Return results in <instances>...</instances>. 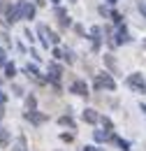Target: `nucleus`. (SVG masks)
I'll list each match as a JSON object with an SVG mask.
<instances>
[{"instance_id": "obj_1", "label": "nucleus", "mask_w": 146, "mask_h": 151, "mask_svg": "<svg viewBox=\"0 0 146 151\" xmlns=\"http://www.w3.org/2000/svg\"><path fill=\"white\" fill-rule=\"evenodd\" d=\"M95 88H109V91H114V88H116V81H114L109 75H97Z\"/></svg>"}, {"instance_id": "obj_2", "label": "nucleus", "mask_w": 146, "mask_h": 151, "mask_svg": "<svg viewBox=\"0 0 146 151\" xmlns=\"http://www.w3.org/2000/svg\"><path fill=\"white\" fill-rule=\"evenodd\" d=\"M128 86L135 88L137 93H144L146 91V84H144V79H142V75H130L128 77Z\"/></svg>"}, {"instance_id": "obj_3", "label": "nucleus", "mask_w": 146, "mask_h": 151, "mask_svg": "<svg viewBox=\"0 0 146 151\" xmlns=\"http://www.w3.org/2000/svg\"><path fill=\"white\" fill-rule=\"evenodd\" d=\"M21 12H23V7H21V2H19L16 7H7V21H9V23H12V21H16Z\"/></svg>"}, {"instance_id": "obj_4", "label": "nucleus", "mask_w": 146, "mask_h": 151, "mask_svg": "<svg viewBox=\"0 0 146 151\" xmlns=\"http://www.w3.org/2000/svg\"><path fill=\"white\" fill-rule=\"evenodd\" d=\"M70 91H72V93H77V95H86V93H88V86H86L84 81H74Z\"/></svg>"}, {"instance_id": "obj_5", "label": "nucleus", "mask_w": 146, "mask_h": 151, "mask_svg": "<svg viewBox=\"0 0 146 151\" xmlns=\"http://www.w3.org/2000/svg\"><path fill=\"white\" fill-rule=\"evenodd\" d=\"M21 7H23V19H33L35 17V7L30 2H21Z\"/></svg>"}, {"instance_id": "obj_6", "label": "nucleus", "mask_w": 146, "mask_h": 151, "mask_svg": "<svg viewBox=\"0 0 146 151\" xmlns=\"http://www.w3.org/2000/svg\"><path fill=\"white\" fill-rule=\"evenodd\" d=\"M49 72H51V79H54V81H58V79H60V75H63V68H60V65H49Z\"/></svg>"}, {"instance_id": "obj_7", "label": "nucleus", "mask_w": 146, "mask_h": 151, "mask_svg": "<svg viewBox=\"0 0 146 151\" xmlns=\"http://www.w3.org/2000/svg\"><path fill=\"white\" fill-rule=\"evenodd\" d=\"M97 119H100V116H97L95 109H86V112H84V121H86V123H95Z\"/></svg>"}, {"instance_id": "obj_8", "label": "nucleus", "mask_w": 146, "mask_h": 151, "mask_svg": "<svg viewBox=\"0 0 146 151\" xmlns=\"http://www.w3.org/2000/svg\"><path fill=\"white\" fill-rule=\"evenodd\" d=\"M26 119H28V121H35V123H42V121H44V114H35L30 109V112L26 114Z\"/></svg>"}, {"instance_id": "obj_9", "label": "nucleus", "mask_w": 146, "mask_h": 151, "mask_svg": "<svg viewBox=\"0 0 146 151\" xmlns=\"http://www.w3.org/2000/svg\"><path fill=\"white\" fill-rule=\"evenodd\" d=\"M128 33H125V28H121L118 30V35H116V44H123V42H128Z\"/></svg>"}, {"instance_id": "obj_10", "label": "nucleus", "mask_w": 146, "mask_h": 151, "mask_svg": "<svg viewBox=\"0 0 146 151\" xmlns=\"http://www.w3.org/2000/svg\"><path fill=\"white\" fill-rule=\"evenodd\" d=\"M0 144H2V147H7V144H9V135H7L5 128H0Z\"/></svg>"}, {"instance_id": "obj_11", "label": "nucleus", "mask_w": 146, "mask_h": 151, "mask_svg": "<svg viewBox=\"0 0 146 151\" xmlns=\"http://www.w3.org/2000/svg\"><path fill=\"white\" fill-rule=\"evenodd\" d=\"M26 72H28L30 77H35V79H39V72H37L35 65H28V68H26Z\"/></svg>"}, {"instance_id": "obj_12", "label": "nucleus", "mask_w": 146, "mask_h": 151, "mask_svg": "<svg viewBox=\"0 0 146 151\" xmlns=\"http://www.w3.org/2000/svg\"><path fill=\"white\" fill-rule=\"evenodd\" d=\"M107 137H109V132H107V130H104V132H102V130H97V132H95V139H97V142H104Z\"/></svg>"}, {"instance_id": "obj_13", "label": "nucleus", "mask_w": 146, "mask_h": 151, "mask_svg": "<svg viewBox=\"0 0 146 151\" xmlns=\"http://www.w3.org/2000/svg\"><path fill=\"white\" fill-rule=\"evenodd\" d=\"M60 126H70V128H72V126H74V121L70 119V116H60Z\"/></svg>"}, {"instance_id": "obj_14", "label": "nucleus", "mask_w": 146, "mask_h": 151, "mask_svg": "<svg viewBox=\"0 0 146 151\" xmlns=\"http://www.w3.org/2000/svg\"><path fill=\"white\" fill-rule=\"evenodd\" d=\"M104 63L109 65L111 70H116V60H114V58H111V56H104Z\"/></svg>"}, {"instance_id": "obj_15", "label": "nucleus", "mask_w": 146, "mask_h": 151, "mask_svg": "<svg viewBox=\"0 0 146 151\" xmlns=\"http://www.w3.org/2000/svg\"><path fill=\"white\" fill-rule=\"evenodd\" d=\"M5 72H7V77H14V75H16V68H14V65H7Z\"/></svg>"}, {"instance_id": "obj_16", "label": "nucleus", "mask_w": 146, "mask_h": 151, "mask_svg": "<svg viewBox=\"0 0 146 151\" xmlns=\"http://www.w3.org/2000/svg\"><path fill=\"white\" fill-rule=\"evenodd\" d=\"M14 151H26V139H23V137L19 139V144H16V149H14Z\"/></svg>"}, {"instance_id": "obj_17", "label": "nucleus", "mask_w": 146, "mask_h": 151, "mask_svg": "<svg viewBox=\"0 0 146 151\" xmlns=\"http://www.w3.org/2000/svg\"><path fill=\"white\" fill-rule=\"evenodd\" d=\"M102 126H104L107 130H111V121H109V119H102Z\"/></svg>"}, {"instance_id": "obj_18", "label": "nucleus", "mask_w": 146, "mask_h": 151, "mask_svg": "<svg viewBox=\"0 0 146 151\" xmlns=\"http://www.w3.org/2000/svg\"><path fill=\"white\" fill-rule=\"evenodd\" d=\"M33 107H35V98L30 95V98H28V109H33Z\"/></svg>"}, {"instance_id": "obj_19", "label": "nucleus", "mask_w": 146, "mask_h": 151, "mask_svg": "<svg viewBox=\"0 0 146 151\" xmlns=\"http://www.w3.org/2000/svg\"><path fill=\"white\" fill-rule=\"evenodd\" d=\"M2 63H5V51L0 49V65H2Z\"/></svg>"}, {"instance_id": "obj_20", "label": "nucleus", "mask_w": 146, "mask_h": 151, "mask_svg": "<svg viewBox=\"0 0 146 151\" xmlns=\"http://www.w3.org/2000/svg\"><path fill=\"white\" fill-rule=\"evenodd\" d=\"M2 9H5V2H2V0H0V12H2Z\"/></svg>"}, {"instance_id": "obj_21", "label": "nucleus", "mask_w": 146, "mask_h": 151, "mask_svg": "<svg viewBox=\"0 0 146 151\" xmlns=\"http://www.w3.org/2000/svg\"><path fill=\"white\" fill-rule=\"evenodd\" d=\"M84 151H95V149H93V147H86V149H84Z\"/></svg>"}, {"instance_id": "obj_22", "label": "nucleus", "mask_w": 146, "mask_h": 151, "mask_svg": "<svg viewBox=\"0 0 146 151\" xmlns=\"http://www.w3.org/2000/svg\"><path fill=\"white\" fill-rule=\"evenodd\" d=\"M2 100H5V95H2V93H0V102H2Z\"/></svg>"}, {"instance_id": "obj_23", "label": "nucleus", "mask_w": 146, "mask_h": 151, "mask_svg": "<svg viewBox=\"0 0 146 151\" xmlns=\"http://www.w3.org/2000/svg\"><path fill=\"white\" fill-rule=\"evenodd\" d=\"M107 2H111V5H114V2H116V0H107Z\"/></svg>"}, {"instance_id": "obj_24", "label": "nucleus", "mask_w": 146, "mask_h": 151, "mask_svg": "<svg viewBox=\"0 0 146 151\" xmlns=\"http://www.w3.org/2000/svg\"><path fill=\"white\" fill-rule=\"evenodd\" d=\"M51 2H58V0H51Z\"/></svg>"}]
</instances>
